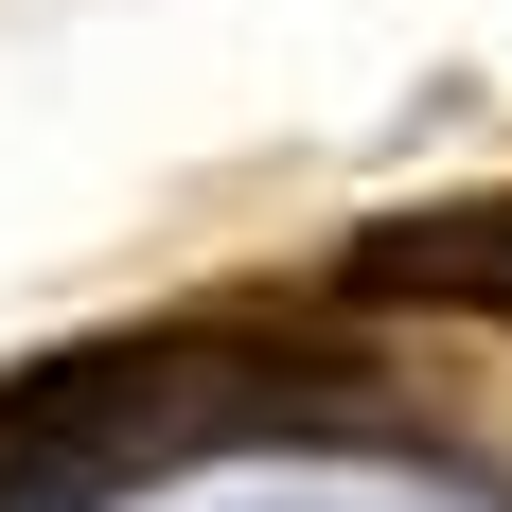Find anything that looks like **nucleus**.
Returning <instances> with one entry per match:
<instances>
[{
  "label": "nucleus",
  "mask_w": 512,
  "mask_h": 512,
  "mask_svg": "<svg viewBox=\"0 0 512 512\" xmlns=\"http://www.w3.org/2000/svg\"><path fill=\"white\" fill-rule=\"evenodd\" d=\"M336 301H371V318H495V336H512V177H495V195L371 212L354 248H336Z\"/></svg>",
  "instance_id": "f257e3e1"
}]
</instances>
